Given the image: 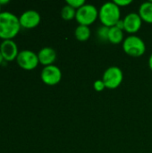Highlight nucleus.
I'll use <instances>...</instances> for the list:
<instances>
[{
  "label": "nucleus",
  "instance_id": "ddd939ff",
  "mask_svg": "<svg viewBox=\"0 0 152 153\" xmlns=\"http://www.w3.org/2000/svg\"><path fill=\"white\" fill-rule=\"evenodd\" d=\"M125 34H124V30L118 29L117 27L114 26L109 28V32H108V41L114 45H117L122 43L125 39Z\"/></svg>",
  "mask_w": 152,
  "mask_h": 153
},
{
  "label": "nucleus",
  "instance_id": "6ab92c4d",
  "mask_svg": "<svg viewBox=\"0 0 152 153\" xmlns=\"http://www.w3.org/2000/svg\"><path fill=\"white\" fill-rule=\"evenodd\" d=\"M114 3L119 7H125L133 3L132 0H114Z\"/></svg>",
  "mask_w": 152,
  "mask_h": 153
},
{
  "label": "nucleus",
  "instance_id": "f8f14e48",
  "mask_svg": "<svg viewBox=\"0 0 152 153\" xmlns=\"http://www.w3.org/2000/svg\"><path fill=\"white\" fill-rule=\"evenodd\" d=\"M139 15L142 22L152 24V2L147 1L142 3L139 8Z\"/></svg>",
  "mask_w": 152,
  "mask_h": 153
},
{
  "label": "nucleus",
  "instance_id": "9b49d317",
  "mask_svg": "<svg viewBox=\"0 0 152 153\" xmlns=\"http://www.w3.org/2000/svg\"><path fill=\"white\" fill-rule=\"evenodd\" d=\"M38 57L39 64H41L42 65H51L55 63L56 59V52L54 48L50 47H45L39 51Z\"/></svg>",
  "mask_w": 152,
  "mask_h": 153
},
{
  "label": "nucleus",
  "instance_id": "5701e85b",
  "mask_svg": "<svg viewBox=\"0 0 152 153\" xmlns=\"http://www.w3.org/2000/svg\"><path fill=\"white\" fill-rule=\"evenodd\" d=\"M0 13H1V4H0Z\"/></svg>",
  "mask_w": 152,
  "mask_h": 153
},
{
  "label": "nucleus",
  "instance_id": "1a4fd4ad",
  "mask_svg": "<svg viewBox=\"0 0 152 153\" xmlns=\"http://www.w3.org/2000/svg\"><path fill=\"white\" fill-rule=\"evenodd\" d=\"M123 21L125 30L131 35H134V33L138 32L142 25V20L137 13H130L126 14Z\"/></svg>",
  "mask_w": 152,
  "mask_h": 153
},
{
  "label": "nucleus",
  "instance_id": "aec40b11",
  "mask_svg": "<svg viewBox=\"0 0 152 153\" xmlns=\"http://www.w3.org/2000/svg\"><path fill=\"white\" fill-rule=\"evenodd\" d=\"M116 27H117L118 29H120V30H125V24H124V21H123V20H120V21L116 23Z\"/></svg>",
  "mask_w": 152,
  "mask_h": 153
},
{
  "label": "nucleus",
  "instance_id": "f257e3e1",
  "mask_svg": "<svg viewBox=\"0 0 152 153\" xmlns=\"http://www.w3.org/2000/svg\"><path fill=\"white\" fill-rule=\"evenodd\" d=\"M22 26L19 18L10 12L0 13V39H13L20 31Z\"/></svg>",
  "mask_w": 152,
  "mask_h": 153
},
{
  "label": "nucleus",
  "instance_id": "f03ea898",
  "mask_svg": "<svg viewBox=\"0 0 152 153\" xmlns=\"http://www.w3.org/2000/svg\"><path fill=\"white\" fill-rule=\"evenodd\" d=\"M99 19L102 25L108 28L114 27L121 20V10L114 1L103 4L99 10Z\"/></svg>",
  "mask_w": 152,
  "mask_h": 153
},
{
  "label": "nucleus",
  "instance_id": "423d86ee",
  "mask_svg": "<svg viewBox=\"0 0 152 153\" xmlns=\"http://www.w3.org/2000/svg\"><path fill=\"white\" fill-rule=\"evenodd\" d=\"M16 62L21 68L29 71L35 69L39 64L38 54L29 49L20 51L17 56Z\"/></svg>",
  "mask_w": 152,
  "mask_h": 153
},
{
  "label": "nucleus",
  "instance_id": "4be33fe9",
  "mask_svg": "<svg viewBox=\"0 0 152 153\" xmlns=\"http://www.w3.org/2000/svg\"><path fill=\"white\" fill-rule=\"evenodd\" d=\"M3 60H4V57H3V56H2V54H1V52H0V65L2 64Z\"/></svg>",
  "mask_w": 152,
  "mask_h": 153
},
{
  "label": "nucleus",
  "instance_id": "39448f33",
  "mask_svg": "<svg viewBox=\"0 0 152 153\" xmlns=\"http://www.w3.org/2000/svg\"><path fill=\"white\" fill-rule=\"evenodd\" d=\"M124 80L123 71L117 66L108 67L103 74L102 81L105 83L106 88L109 90H115L118 88Z\"/></svg>",
  "mask_w": 152,
  "mask_h": 153
},
{
  "label": "nucleus",
  "instance_id": "7ed1b4c3",
  "mask_svg": "<svg viewBox=\"0 0 152 153\" xmlns=\"http://www.w3.org/2000/svg\"><path fill=\"white\" fill-rule=\"evenodd\" d=\"M125 53L132 57H140L146 51V45L142 39L136 35H130L123 41Z\"/></svg>",
  "mask_w": 152,
  "mask_h": 153
},
{
  "label": "nucleus",
  "instance_id": "2eb2a0df",
  "mask_svg": "<svg viewBox=\"0 0 152 153\" xmlns=\"http://www.w3.org/2000/svg\"><path fill=\"white\" fill-rule=\"evenodd\" d=\"M75 15L76 10L68 4H65L61 10V16L65 21H71L73 19H75Z\"/></svg>",
  "mask_w": 152,
  "mask_h": 153
},
{
  "label": "nucleus",
  "instance_id": "20e7f679",
  "mask_svg": "<svg viewBox=\"0 0 152 153\" xmlns=\"http://www.w3.org/2000/svg\"><path fill=\"white\" fill-rule=\"evenodd\" d=\"M99 18V10L90 4H85L83 6L76 10L75 20L79 25L90 26L93 24Z\"/></svg>",
  "mask_w": 152,
  "mask_h": 153
},
{
  "label": "nucleus",
  "instance_id": "412c9836",
  "mask_svg": "<svg viewBox=\"0 0 152 153\" xmlns=\"http://www.w3.org/2000/svg\"><path fill=\"white\" fill-rule=\"evenodd\" d=\"M149 66H150V68H151V70L152 71V54L150 56V58H149Z\"/></svg>",
  "mask_w": 152,
  "mask_h": 153
},
{
  "label": "nucleus",
  "instance_id": "a211bd4d",
  "mask_svg": "<svg viewBox=\"0 0 152 153\" xmlns=\"http://www.w3.org/2000/svg\"><path fill=\"white\" fill-rule=\"evenodd\" d=\"M93 88H94V90H95L96 91H102L105 90L106 86H105V83H104V82L102 81V79H101V80L99 79V80H97V81L94 82V83H93Z\"/></svg>",
  "mask_w": 152,
  "mask_h": 153
},
{
  "label": "nucleus",
  "instance_id": "0eeeda50",
  "mask_svg": "<svg viewBox=\"0 0 152 153\" xmlns=\"http://www.w3.org/2000/svg\"><path fill=\"white\" fill-rule=\"evenodd\" d=\"M40 78L45 84L54 86L60 82L62 79V72L60 68L55 65L44 66L40 74Z\"/></svg>",
  "mask_w": 152,
  "mask_h": 153
},
{
  "label": "nucleus",
  "instance_id": "6e6552de",
  "mask_svg": "<svg viewBox=\"0 0 152 153\" xmlns=\"http://www.w3.org/2000/svg\"><path fill=\"white\" fill-rule=\"evenodd\" d=\"M20 24L24 29H33L37 27L41 21L40 14L35 10H28L19 17Z\"/></svg>",
  "mask_w": 152,
  "mask_h": 153
},
{
  "label": "nucleus",
  "instance_id": "9d476101",
  "mask_svg": "<svg viewBox=\"0 0 152 153\" xmlns=\"http://www.w3.org/2000/svg\"><path fill=\"white\" fill-rule=\"evenodd\" d=\"M0 52L4 57V60L6 61L15 60L19 54L18 47L13 39L3 40L0 45Z\"/></svg>",
  "mask_w": 152,
  "mask_h": 153
},
{
  "label": "nucleus",
  "instance_id": "4468645a",
  "mask_svg": "<svg viewBox=\"0 0 152 153\" xmlns=\"http://www.w3.org/2000/svg\"><path fill=\"white\" fill-rule=\"evenodd\" d=\"M74 35L79 41H86L90 38L91 31L89 26L78 25L75 29Z\"/></svg>",
  "mask_w": 152,
  "mask_h": 153
},
{
  "label": "nucleus",
  "instance_id": "dca6fc26",
  "mask_svg": "<svg viewBox=\"0 0 152 153\" xmlns=\"http://www.w3.org/2000/svg\"><path fill=\"white\" fill-rule=\"evenodd\" d=\"M108 32H109V28L102 25L99 27L97 30V37L100 41L107 42L108 41Z\"/></svg>",
  "mask_w": 152,
  "mask_h": 153
},
{
  "label": "nucleus",
  "instance_id": "f3484780",
  "mask_svg": "<svg viewBox=\"0 0 152 153\" xmlns=\"http://www.w3.org/2000/svg\"><path fill=\"white\" fill-rule=\"evenodd\" d=\"M86 3L84 0H67L66 1V4L70 5L71 7L74 8L75 10H78L79 8L83 6Z\"/></svg>",
  "mask_w": 152,
  "mask_h": 153
}]
</instances>
